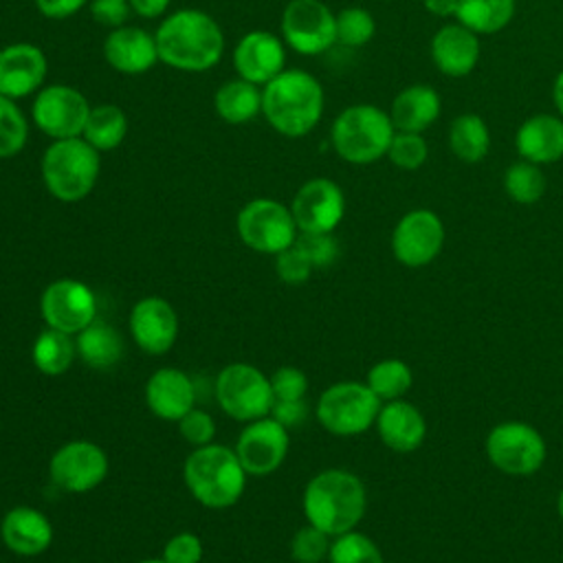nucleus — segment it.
<instances>
[{"instance_id": "nucleus-1", "label": "nucleus", "mask_w": 563, "mask_h": 563, "mask_svg": "<svg viewBox=\"0 0 563 563\" xmlns=\"http://www.w3.org/2000/svg\"><path fill=\"white\" fill-rule=\"evenodd\" d=\"M158 59L176 70H211L224 53V33L220 24L200 9H180L169 13L156 29Z\"/></svg>"}, {"instance_id": "nucleus-2", "label": "nucleus", "mask_w": 563, "mask_h": 563, "mask_svg": "<svg viewBox=\"0 0 563 563\" xmlns=\"http://www.w3.org/2000/svg\"><path fill=\"white\" fill-rule=\"evenodd\" d=\"M325 95L319 79L301 68H286L262 86V114L273 130L299 139L323 117Z\"/></svg>"}, {"instance_id": "nucleus-3", "label": "nucleus", "mask_w": 563, "mask_h": 563, "mask_svg": "<svg viewBox=\"0 0 563 563\" xmlns=\"http://www.w3.org/2000/svg\"><path fill=\"white\" fill-rule=\"evenodd\" d=\"M303 515L330 537H339L358 526L365 515L367 493L363 482L345 468H325L303 488Z\"/></svg>"}, {"instance_id": "nucleus-4", "label": "nucleus", "mask_w": 563, "mask_h": 563, "mask_svg": "<svg viewBox=\"0 0 563 563\" xmlns=\"http://www.w3.org/2000/svg\"><path fill=\"white\" fill-rule=\"evenodd\" d=\"M246 471L235 453L224 444L196 446L183 466L185 486L191 497L213 510L229 508L240 501L246 486Z\"/></svg>"}, {"instance_id": "nucleus-5", "label": "nucleus", "mask_w": 563, "mask_h": 563, "mask_svg": "<svg viewBox=\"0 0 563 563\" xmlns=\"http://www.w3.org/2000/svg\"><path fill=\"white\" fill-rule=\"evenodd\" d=\"M42 180L46 191L59 202H79L97 185L101 172L99 150L84 136L57 139L42 154Z\"/></svg>"}, {"instance_id": "nucleus-6", "label": "nucleus", "mask_w": 563, "mask_h": 563, "mask_svg": "<svg viewBox=\"0 0 563 563\" xmlns=\"http://www.w3.org/2000/svg\"><path fill=\"white\" fill-rule=\"evenodd\" d=\"M396 128L389 112L374 103H354L339 112L330 128L334 152L352 165H369L387 156Z\"/></svg>"}, {"instance_id": "nucleus-7", "label": "nucleus", "mask_w": 563, "mask_h": 563, "mask_svg": "<svg viewBox=\"0 0 563 563\" xmlns=\"http://www.w3.org/2000/svg\"><path fill=\"white\" fill-rule=\"evenodd\" d=\"M380 398L358 380H341L321 391L317 400L319 424L341 438L365 433L380 411Z\"/></svg>"}, {"instance_id": "nucleus-8", "label": "nucleus", "mask_w": 563, "mask_h": 563, "mask_svg": "<svg viewBox=\"0 0 563 563\" xmlns=\"http://www.w3.org/2000/svg\"><path fill=\"white\" fill-rule=\"evenodd\" d=\"M216 400L220 409L240 422L271 416L275 396L271 378L249 363H231L216 378Z\"/></svg>"}, {"instance_id": "nucleus-9", "label": "nucleus", "mask_w": 563, "mask_h": 563, "mask_svg": "<svg viewBox=\"0 0 563 563\" xmlns=\"http://www.w3.org/2000/svg\"><path fill=\"white\" fill-rule=\"evenodd\" d=\"M240 240L264 255H277L297 242L299 229L290 207L273 198H255L238 213Z\"/></svg>"}, {"instance_id": "nucleus-10", "label": "nucleus", "mask_w": 563, "mask_h": 563, "mask_svg": "<svg viewBox=\"0 0 563 563\" xmlns=\"http://www.w3.org/2000/svg\"><path fill=\"white\" fill-rule=\"evenodd\" d=\"M488 462L506 475H532L545 462V440L528 422L508 420L495 424L486 435Z\"/></svg>"}, {"instance_id": "nucleus-11", "label": "nucleus", "mask_w": 563, "mask_h": 563, "mask_svg": "<svg viewBox=\"0 0 563 563\" xmlns=\"http://www.w3.org/2000/svg\"><path fill=\"white\" fill-rule=\"evenodd\" d=\"M279 29L284 44L299 55H321L336 42V15L321 0H290Z\"/></svg>"}, {"instance_id": "nucleus-12", "label": "nucleus", "mask_w": 563, "mask_h": 563, "mask_svg": "<svg viewBox=\"0 0 563 563\" xmlns=\"http://www.w3.org/2000/svg\"><path fill=\"white\" fill-rule=\"evenodd\" d=\"M90 114L88 99L73 86L53 84L37 90L31 106V119L40 132L57 139L81 136Z\"/></svg>"}, {"instance_id": "nucleus-13", "label": "nucleus", "mask_w": 563, "mask_h": 563, "mask_svg": "<svg viewBox=\"0 0 563 563\" xmlns=\"http://www.w3.org/2000/svg\"><path fill=\"white\" fill-rule=\"evenodd\" d=\"M40 314L48 328L75 336L97 319V297L79 279H55L40 297Z\"/></svg>"}, {"instance_id": "nucleus-14", "label": "nucleus", "mask_w": 563, "mask_h": 563, "mask_svg": "<svg viewBox=\"0 0 563 563\" xmlns=\"http://www.w3.org/2000/svg\"><path fill=\"white\" fill-rule=\"evenodd\" d=\"M51 482L66 493H88L108 475V455L88 440L62 444L48 462Z\"/></svg>"}, {"instance_id": "nucleus-15", "label": "nucleus", "mask_w": 563, "mask_h": 563, "mask_svg": "<svg viewBox=\"0 0 563 563\" xmlns=\"http://www.w3.org/2000/svg\"><path fill=\"white\" fill-rule=\"evenodd\" d=\"M444 246V224L431 209H413L405 213L391 233L394 257L409 266H427Z\"/></svg>"}, {"instance_id": "nucleus-16", "label": "nucleus", "mask_w": 563, "mask_h": 563, "mask_svg": "<svg viewBox=\"0 0 563 563\" xmlns=\"http://www.w3.org/2000/svg\"><path fill=\"white\" fill-rule=\"evenodd\" d=\"M290 435L273 416L246 422L235 442V453L249 475H268L282 466L288 455Z\"/></svg>"}, {"instance_id": "nucleus-17", "label": "nucleus", "mask_w": 563, "mask_h": 563, "mask_svg": "<svg viewBox=\"0 0 563 563\" xmlns=\"http://www.w3.org/2000/svg\"><path fill=\"white\" fill-rule=\"evenodd\" d=\"M292 218L299 233H332L345 213V196L330 178L306 180L292 202Z\"/></svg>"}, {"instance_id": "nucleus-18", "label": "nucleus", "mask_w": 563, "mask_h": 563, "mask_svg": "<svg viewBox=\"0 0 563 563\" xmlns=\"http://www.w3.org/2000/svg\"><path fill=\"white\" fill-rule=\"evenodd\" d=\"M233 68L238 70V77L266 86L282 70H286L284 40L264 29L244 33L233 48Z\"/></svg>"}, {"instance_id": "nucleus-19", "label": "nucleus", "mask_w": 563, "mask_h": 563, "mask_svg": "<svg viewBox=\"0 0 563 563\" xmlns=\"http://www.w3.org/2000/svg\"><path fill=\"white\" fill-rule=\"evenodd\" d=\"M48 73L46 55L31 42H13L0 48V95L22 99L42 90Z\"/></svg>"}, {"instance_id": "nucleus-20", "label": "nucleus", "mask_w": 563, "mask_h": 563, "mask_svg": "<svg viewBox=\"0 0 563 563\" xmlns=\"http://www.w3.org/2000/svg\"><path fill=\"white\" fill-rule=\"evenodd\" d=\"M130 332L134 343L147 354H165L178 336V317L169 301L145 297L130 312Z\"/></svg>"}, {"instance_id": "nucleus-21", "label": "nucleus", "mask_w": 563, "mask_h": 563, "mask_svg": "<svg viewBox=\"0 0 563 563\" xmlns=\"http://www.w3.org/2000/svg\"><path fill=\"white\" fill-rule=\"evenodd\" d=\"M106 62L121 75H143L156 66V37L141 26L123 24L112 29L103 40Z\"/></svg>"}, {"instance_id": "nucleus-22", "label": "nucleus", "mask_w": 563, "mask_h": 563, "mask_svg": "<svg viewBox=\"0 0 563 563\" xmlns=\"http://www.w3.org/2000/svg\"><path fill=\"white\" fill-rule=\"evenodd\" d=\"M145 402L156 418L178 422L194 409L196 387L183 369L161 367L145 383Z\"/></svg>"}, {"instance_id": "nucleus-23", "label": "nucleus", "mask_w": 563, "mask_h": 563, "mask_svg": "<svg viewBox=\"0 0 563 563\" xmlns=\"http://www.w3.org/2000/svg\"><path fill=\"white\" fill-rule=\"evenodd\" d=\"M374 424L383 444L396 453L416 451L427 435V420L422 411L402 398L380 405Z\"/></svg>"}, {"instance_id": "nucleus-24", "label": "nucleus", "mask_w": 563, "mask_h": 563, "mask_svg": "<svg viewBox=\"0 0 563 563\" xmlns=\"http://www.w3.org/2000/svg\"><path fill=\"white\" fill-rule=\"evenodd\" d=\"M431 59L446 77H466L479 62V37L464 24H444L431 40Z\"/></svg>"}, {"instance_id": "nucleus-25", "label": "nucleus", "mask_w": 563, "mask_h": 563, "mask_svg": "<svg viewBox=\"0 0 563 563\" xmlns=\"http://www.w3.org/2000/svg\"><path fill=\"white\" fill-rule=\"evenodd\" d=\"M2 543L18 556H37L53 541V526L44 512L31 506L11 508L0 523Z\"/></svg>"}, {"instance_id": "nucleus-26", "label": "nucleus", "mask_w": 563, "mask_h": 563, "mask_svg": "<svg viewBox=\"0 0 563 563\" xmlns=\"http://www.w3.org/2000/svg\"><path fill=\"white\" fill-rule=\"evenodd\" d=\"M515 147L523 161L537 165H550L563 158V119L554 114H532L528 117L517 134Z\"/></svg>"}, {"instance_id": "nucleus-27", "label": "nucleus", "mask_w": 563, "mask_h": 563, "mask_svg": "<svg viewBox=\"0 0 563 563\" xmlns=\"http://www.w3.org/2000/svg\"><path fill=\"white\" fill-rule=\"evenodd\" d=\"M440 106L442 101L435 88H431L429 84H413L402 88L394 97L389 117L398 132L422 134L440 117Z\"/></svg>"}, {"instance_id": "nucleus-28", "label": "nucleus", "mask_w": 563, "mask_h": 563, "mask_svg": "<svg viewBox=\"0 0 563 563\" xmlns=\"http://www.w3.org/2000/svg\"><path fill=\"white\" fill-rule=\"evenodd\" d=\"M77 356L92 369H110L123 356L121 334L99 317L75 334Z\"/></svg>"}, {"instance_id": "nucleus-29", "label": "nucleus", "mask_w": 563, "mask_h": 563, "mask_svg": "<svg viewBox=\"0 0 563 563\" xmlns=\"http://www.w3.org/2000/svg\"><path fill=\"white\" fill-rule=\"evenodd\" d=\"M213 110L224 123H249L262 112V88L242 77L229 79L216 90Z\"/></svg>"}, {"instance_id": "nucleus-30", "label": "nucleus", "mask_w": 563, "mask_h": 563, "mask_svg": "<svg viewBox=\"0 0 563 563\" xmlns=\"http://www.w3.org/2000/svg\"><path fill=\"white\" fill-rule=\"evenodd\" d=\"M449 147L462 163H479L490 150V132L479 114L466 112L449 125Z\"/></svg>"}, {"instance_id": "nucleus-31", "label": "nucleus", "mask_w": 563, "mask_h": 563, "mask_svg": "<svg viewBox=\"0 0 563 563\" xmlns=\"http://www.w3.org/2000/svg\"><path fill=\"white\" fill-rule=\"evenodd\" d=\"M33 365L46 376L64 374L77 358V343L73 334H66L55 328H46L37 334L31 350Z\"/></svg>"}, {"instance_id": "nucleus-32", "label": "nucleus", "mask_w": 563, "mask_h": 563, "mask_svg": "<svg viewBox=\"0 0 563 563\" xmlns=\"http://www.w3.org/2000/svg\"><path fill=\"white\" fill-rule=\"evenodd\" d=\"M128 134V117L114 103L90 108L81 136L99 152H110L123 143Z\"/></svg>"}, {"instance_id": "nucleus-33", "label": "nucleus", "mask_w": 563, "mask_h": 563, "mask_svg": "<svg viewBox=\"0 0 563 563\" xmlns=\"http://www.w3.org/2000/svg\"><path fill=\"white\" fill-rule=\"evenodd\" d=\"M515 0H460L457 22L477 35H490L510 24Z\"/></svg>"}, {"instance_id": "nucleus-34", "label": "nucleus", "mask_w": 563, "mask_h": 563, "mask_svg": "<svg viewBox=\"0 0 563 563\" xmlns=\"http://www.w3.org/2000/svg\"><path fill=\"white\" fill-rule=\"evenodd\" d=\"M365 383L380 398V402H389L402 398L409 391L413 374L405 361L383 358L369 367Z\"/></svg>"}, {"instance_id": "nucleus-35", "label": "nucleus", "mask_w": 563, "mask_h": 563, "mask_svg": "<svg viewBox=\"0 0 563 563\" xmlns=\"http://www.w3.org/2000/svg\"><path fill=\"white\" fill-rule=\"evenodd\" d=\"M545 176L537 163L521 158L504 172V191L519 205H534L545 194Z\"/></svg>"}, {"instance_id": "nucleus-36", "label": "nucleus", "mask_w": 563, "mask_h": 563, "mask_svg": "<svg viewBox=\"0 0 563 563\" xmlns=\"http://www.w3.org/2000/svg\"><path fill=\"white\" fill-rule=\"evenodd\" d=\"M328 563H385L380 548L363 532L350 530L332 539Z\"/></svg>"}, {"instance_id": "nucleus-37", "label": "nucleus", "mask_w": 563, "mask_h": 563, "mask_svg": "<svg viewBox=\"0 0 563 563\" xmlns=\"http://www.w3.org/2000/svg\"><path fill=\"white\" fill-rule=\"evenodd\" d=\"M29 139V123L15 99L0 95V158L22 152Z\"/></svg>"}, {"instance_id": "nucleus-38", "label": "nucleus", "mask_w": 563, "mask_h": 563, "mask_svg": "<svg viewBox=\"0 0 563 563\" xmlns=\"http://www.w3.org/2000/svg\"><path fill=\"white\" fill-rule=\"evenodd\" d=\"M376 33L374 15L363 7H347L336 13V42L350 48L365 46Z\"/></svg>"}, {"instance_id": "nucleus-39", "label": "nucleus", "mask_w": 563, "mask_h": 563, "mask_svg": "<svg viewBox=\"0 0 563 563\" xmlns=\"http://www.w3.org/2000/svg\"><path fill=\"white\" fill-rule=\"evenodd\" d=\"M387 158L400 167V169H418L429 158V145L422 134L418 132H398L391 139V145L387 150Z\"/></svg>"}, {"instance_id": "nucleus-40", "label": "nucleus", "mask_w": 563, "mask_h": 563, "mask_svg": "<svg viewBox=\"0 0 563 563\" xmlns=\"http://www.w3.org/2000/svg\"><path fill=\"white\" fill-rule=\"evenodd\" d=\"M332 537L312 523H306L290 539V556L297 563H321L328 559Z\"/></svg>"}, {"instance_id": "nucleus-41", "label": "nucleus", "mask_w": 563, "mask_h": 563, "mask_svg": "<svg viewBox=\"0 0 563 563\" xmlns=\"http://www.w3.org/2000/svg\"><path fill=\"white\" fill-rule=\"evenodd\" d=\"M312 268L314 266L310 264L308 255L301 251V246L297 242L275 255L277 277L286 284H303L310 277Z\"/></svg>"}, {"instance_id": "nucleus-42", "label": "nucleus", "mask_w": 563, "mask_h": 563, "mask_svg": "<svg viewBox=\"0 0 563 563\" xmlns=\"http://www.w3.org/2000/svg\"><path fill=\"white\" fill-rule=\"evenodd\" d=\"M297 244L314 268H325L339 257V242L332 233H299Z\"/></svg>"}, {"instance_id": "nucleus-43", "label": "nucleus", "mask_w": 563, "mask_h": 563, "mask_svg": "<svg viewBox=\"0 0 563 563\" xmlns=\"http://www.w3.org/2000/svg\"><path fill=\"white\" fill-rule=\"evenodd\" d=\"M268 378L275 400H301L308 391V376L299 367H277Z\"/></svg>"}, {"instance_id": "nucleus-44", "label": "nucleus", "mask_w": 563, "mask_h": 563, "mask_svg": "<svg viewBox=\"0 0 563 563\" xmlns=\"http://www.w3.org/2000/svg\"><path fill=\"white\" fill-rule=\"evenodd\" d=\"M178 431H180L183 440H187L189 444L205 446V444H211V440L216 435V422L207 411L194 407L178 420Z\"/></svg>"}, {"instance_id": "nucleus-45", "label": "nucleus", "mask_w": 563, "mask_h": 563, "mask_svg": "<svg viewBox=\"0 0 563 563\" xmlns=\"http://www.w3.org/2000/svg\"><path fill=\"white\" fill-rule=\"evenodd\" d=\"M161 559L167 563H200L202 541L194 532H178L165 543Z\"/></svg>"}, {"instance_id": "nucleus-46", "label": "nucleus", "mask_w": 563, "mask_h": 563, "mask_svg": "<svg viewBox=\"0 0 563 563\" xmlns=\"http://www.w3.org/2000/svg\"><path fill=\"white\" fill-rule=\"evenodd\" d=\"M88 9L95 22L110 29L123 26L132 13V7L128 0H90Z\"/></svg>"}, {"instance_id": "nucleus-47", "label": "nucleus", "mask_w": 563, "mask_h": 563, "mask_svg": "<svg viewBox=\"0 0 563 563\" xmlns=\"http://www.w3.org/2000/svg\"><path fill=\"white\" fill-rule=\"evenodd\" d=\"M271 416L286 429H292V427H299L308 418V405L303 398L301 400H275Z\"/></svg>"}, {"instance_id": "nucleus-48", "label": "nucleus", "mask_w": 563, "mask_h": 563, "mask_svg": "<svg viewBox=\"0 0 563 563\" xmlns=\"http://www.w3.org/2000/svg\"><path fill=\"white\" fill-rule=\"evenodd\" d=\"M37 11L48 20H66L75 15L90 0H33Z\"/></svg>"}, {"instance_id": "nucleus-49", "label": "nucleus", "mask_w": 563, "mask_h": 563, "mask_svg": "<svg viewBox=\"0 0 563 563\" xmlns=\"http://www.w3.org/2000/svg\"><path fill=\"white\" fill-rule=\"evenodd\" d=\"M128 2L136 15L150 20V18H161L167 11L172 0H128Z\"/></svg>"}, {"instance_id": "nucleus-50", "label": "nucleus", "mask_w": 563, "mask_h": 563, "mask_svg": "<svg viewBox=\"0 0 563 563\" xmlns=\"http://www.w3.org/2000/svg\"><path fill=\"white\" fill-rule=\"evenodd\" d=\"M424 9L438 18H455L460 0H422Z\"/></svg>"}, {"instance_id": "nucleus-51", "label": "nucleus", "mask_w": 563, "mask_h": 563, "mask_svg": "<svg viewBox=\"0 0 563 563\" xmlns=\"http://www.w3.org/2000/svg\"><path fill=\"white\" fill-rule=\"evenodd\" d=\"M552 101L556 106V112L563 117V70L556 75L552 84Z\"/></svg>"}, {"instance_id": "nucleus-52", "label": "nucleus", "mask_w": 563, "mask_h": 563, "mask_svg": "<svg viewBox=\"0 0 563 563\" xmlns=\"http://www.w3.org/2000/svg\"><path fill=\"white\" fill-rule=\"evenodd\" d=\"M556 512H559V517L563 519V490H561L559 497H556Z\"/></svg>"}, {"instance_id": "nucleus-53", "label": "nucleus", "mask_w": 563, "mask_h": 563, "mask_svg": "<svg viewBox=\"0 0 563 563\" xmlns=\"http://www.w3.org/2000/svg\"><path fill=\"white\" fill-rule=\"evenodd\" d=\"M141 563H167L165 559H147V561H141Z\"/></svg>"}]
</instances>
